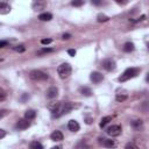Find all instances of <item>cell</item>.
Instances as JSON below:
<instances>
[{
    "instance_id": "obj_1",
    "label": "cell",
    "mask_w": 149,
    "mask_h": 149,
    "mask_svg": "<svg viewBox=\"0 0 149 149\" xmlns=\"http://www.w3.org/2000/svg\"><path fill=\"white\" fill-rule=\"evenodd\" d=\"M139 73H140V69L139 68H129L120 77H119V82H126V80H128L131 78L136 77Z\"/></svg>"
},
{
    "instance_id": "obj_2",
    "label": "cell",
    "mask_w": 149,
    "mask_h": 149,
    "mask_svg": "<svg viewBox=\"0 0 149 149\" xmlns=\"http://www.w3.org/2000/svg\"><path fill=\"white\" fill-rule=\"evenodd\" d=\"M29 77H31L32 80H35V82H44V80H48L49 78V76L41 70H32L29 72Z\"/></svg>"
},
{
    "instance_id": "obj_3",
    "label": "cell",
    "mask_w": 149,
    "mask_h": 149,
    "mask_svg": "<svg viewBox=\"0 0 149 149\" xmlns=\"http://www.w3.org/2000/svg\"><path fill=\"white\" fill-rule=\"evenodd\" d=\"M71 71H72V69H71V65L69 63H63L57 68V73L59 75V77L62 79L68 78L71 75Z\"/></svg>"
},
{
    "instance_id": "obj_4",
    "label": "cell",
    "mask_w": 149,
    "mask_h": 149,
    "mask_svg": "<svg viewBox=\"0 0 149 149\" xmlns=\"http://www.w3.org/2000/svg\"><path fill=\"white\" fill-rule=\"evenodd\" d=\"M73 108H75V105H73L72 103H64V104L61 105V107H59L58 112H57L55 115H52V118H59V116L63 115V114L69 113V112L72 111Z\"/></svg>"
},
{
    "instance_id": "obj_5",
    "label": "cell",
    "mask_w": 149,
    "mask_h": 149,
    "mask_svg": "<svg viewBox=\"0 0 149 149\" xmlns=\"http://www.w3.org/2000/svg\"><path fill=\"white\" fill-rule=\"evenodd\" d=\"M121 132H122V128H121V126H119V125H112V126L108 127L107 131H106V133H107L110 136H112V137L119 136V135L121 134Z\"/></svg>"
},
{
    "instance_id": "obj_6",
    "label": "cell",
    "mask_w": 149,
    "mask_h": 149,
    "mask_svg": "<svg viewBox=\"0 0 149 149\" xmlns=\"http://www.w3.org/2000/svg\"><path fill=\"white\" fill-rule=\"evenodd\" d=\"M101 67L106 71H114L115 68H116V64H115V62L113 61V59L107 58V59H104V61L101 62Z\"/></svg>"
},
{
    "instance_id": "obj_7",
    "label": "cell",
    "mask_w": 149,
    "mask_h": 149,
    "mask_svg": "<svg viewBox=\"0 0 149 149\" xmlns=\"http://www.w3.org/2000/svg\"><path fill=\"white\" fill-rule=\"evenodd\" d=\"M90 79H91L92 83L99 84L100 82L104 80V76H103V73H100V72H98V71H93V72L90 75Z\"/></svg>"
},
{
    "instance_id": "obj_8",
    "label": "cell",
    "mask_w": 149,
    "mask_h": 149,
    "mask_svg": "<svg viewBox=\"0 0 149 149\" xmlns=\"http://www.w3.org/2000/svg\"><path fill=\"white\" fill-rule=\"evenodd\" d=\"M99 143L106 148H114L116 146L114 140H110V139H99Z\"/></svg>"
},
{
    "instance_id": "obj_9",
    "label": "cell",
    "mask_w": 149,
    "mask_h": 149,
    "mask_svg": "<svg viewBox=\"0 0 149 149\" xmlns=\"http://www.w3.org/2000/svg\"><path fill=\"white\" fill-rule=\"evenodd\" d=\"M31 126V122L27 119H20V120L16 122V128L18 129H26Z\"/></svg>"
},
{
    "instance_id": "obj_10",
    "label": "cell",
    "mask_w": 149,
    "mask_h": 149,
    "mask_svg": "<svg viewBox=\"0 0 149 149\" xmlns=\"http://www.w3.org/2000/svg\"><path fill=\"white\" fill-rule=\"evenodd\" d=\"M57 95H58V88L55 87V86H51V87H49L48 90H47V97H48L49 99L56 98Z\"/></svg>"
},
{
    "instance_id": "obj_11",
    "label": "cell",
    "mask_w": 149,
    "mask_h": 149,
    "mask_svg": "<svg viewBox=\"0 0 149 149\" xmlns=\"http://www.w3.org/2000/svg\"><path fill=\"white\" fill-rule=\"evenodd\" d=\"M68 128H69V131H71V132H73V133H76V132H78V131H79L80 126H79V124H78L76 120H70V121L68 122Z\"/></svg>"
},
{
    "instance_id": "obj_12",
    "label": "cell",
    "mask_w": 149,
    "mask_h": 149,
    "mask_svg": "<svg viewBox=\"0 0 149 149\" xmlns=\"http://www.w3.org/2000/svg\"><path fill=\"white\" fill-rule=\"evenodd\" d=\"M50 137H51L52 141H62L63 140V134L59 132V131H55V132L51 133Z\"/></svg>"
},
{
    "instance_id": "obj_13",
    "label": "cell",
    "mask_w": 149,
    "mask_h": 149,
    "mask_svg": "<svg viewBox=\"0 0 149 149\" xmlns=\"http://www.w3.org/2000/svg\"><path fill=\"white\" fill-rule=\"evenodd\" d=\"M79 92H80L83 96H85V97H90V96L92 95L91 88L87 87V86H82V87H79Z\"/></svg>"
},
{
    "instance_id": "obj_14",
    "label": "cell",
    "mask_w": 149,
    "mask_h": 149,
    "mask_svg": "<svg viewBox=\"0 0 149 149\" xmlns=\"http://www.w3.org/2000/svg\"><path fill=\"white\" fill-rule=\"evenodd\" d=\"M36 118V112L34 110H28L26 111L24 113V119H27V120H33V119Z\"/></svg>"
},
{
    "instance_id": "obj_15",
    "label": "cell",
    "mask_w": 149,
    "mask_h": 149,
    "mask_svg": "<svg viewBox=\"0 0 149 149\" xmlns=\"http://www.w3.org/2000/svg\"><path fill=\"white\" fill-rule=\"evenodd\" d=\"M11 11V6L6 3H0V13L1 14H7Z\"/></svg>"
},
{
    "instance_id": "obj_16",
    "label": "cell",
    "mask_w": 149,
    "mask_h": 149,
    "mask_svg": "<svg viewBox=\"0 0 149 149\" xmlns=\"http://www.w3.org/2000/svg\"><path fill=\"white\" fill-rule=\"evenodd\" d=\"M44 7H46V3H43V1H35L33 4V8L36 10V11H41Z\"/></svg>"
},
{
    "instance_id": "obj_17",
    "label": "cell",
    "mask_w": 149,
    "mask_h": 149,
    "mask_svg": "<svg viewBox=\"0 0 149 149\" xmlns=\"http://www.w3.org/2000/svg\"><path fill=\"white\" fill-rule=\"evenodd\" d=\"M111 120H112V116H110V115H108V116H104V118L101 119V120H100V124H99L100 128H104V127H105V126H106Z\"/></svg>"
},
{
    "instance_id": "obj_18",
    "label": "cell",
    "mask_w": 149,
    "mask_h": 149,
    "mask_svg": "<svg viewBox=\"0 0 149 149\" xmlns=\"http://www.w3.org/2000/svg\"><path fill=\"white\" fill-rule=\"evenodd\" d=\"M39 19L41 21H50L52 19V15L50 13H42V14L39 15Z\"/></svg>"
},
{
    "instance_id": "obj_19",
    "label": "cell",
    "mask_w": 149,
    "mask_h": 149,
    "mask_svg": "<svg viewBox=\"0 0 149 149\" xmlns=\"http://www.w3.org/2000/svg\"><path fill=\"white\" fill-rule=\"evenodd\" d=\"M29 149H44V148L40 142L33 141V142H31V144H29Z\"/></svg>"
},
{
    "instance_id": "obj_20",
    "label": "cell",
    "mask_w": 149,
    "mask_h": 149,
    "mask_svg": "<svg viewBox=\"0 0 149 149\" xmlns=\"http://www.w3.org/2000/svg\"><path fill=\"white\" fill-rule=\"evenodd\" d=\"M133 50H134V44H133L132 42H126V43L124 44V51L131 52V51H133Z\"/></svg>"
},
{
    "instance_id": "obj_21",
    "label": "cell",
    "mask_w": 149,
    "mask_h": 149,
    "mask_svg": "<svg viewBox=\"0 0 149 149\" xmlns=\"http://www.w3.org/2000/svg\"><path fill=\"white\" fill-rule=\"evenodd\" d=\"M97 20H98V22H106V21H108V20H110V18H108V16H106V15H104V14H99Z\"/></svg>"
},
{
    "instance_id": "obj_22",
    "label": "cell",
    "mask_w": 149,
    "mask_h": 149,
    "mask_svg": "<svg viewBox=\"0 0 149 149\" xmlns=\"http://www.w3.org/2000/svg\"><path fill=\"white\" fill-rule=\"evenodd\" d=\"M132 126H133L135 129H139V128L142 126V121H141V120H134V121H132Z\"/></svg>"
},
{
    "instance_id": "obj_23",
    "label": "cell",
    "mask_w": 149,
    "mask_h": 149,
    "mask_svg": "<svg viewBox=\"0 0 149 149\" xmlns=\"http://www.w3.org/2000/svg\"><path fill=\"white\" fill-rule=\"evenodd\" d=\"M125 149H140L135 143H133V142H128L126 146H125Z\"/></svg>"
},
{
    "instance_id": "obj_24",
    "label": "cell",
    "mask_w": 149,
    "mask_h": 149,
    "mask_svg": "<svg viewBox=\"0 0 149 149\" xmlns=\"http://www.w3.org/2000/svg\"><path fill=\"white\" fill-rule=\"evenodd\" d=\"M115 99H116L118 103H121V101H124V100L127 99V96H126V95H116Z\"/></svg>"
},
{
    "instance_id": "obj_25",
    "label": "cell",
    "mask_w": 149,
    "mask_h": 149,
    "mask_svg": "<svg viewBox=\"0 0 149 149\" xmlns=\"http://www.w3.org/2000/svg\"><path fill=\"white\" fill-rule=\"evenodd\" d=\"M6 98H7V93L5 92V90L0 88V101H4Z\"/></svg>"
},
{
    "instance_id": "obj_26",
    "label": "cell",
    "mask_w": 149,
    "mask_h": 149,
    "mask_svg": "<svg viewBox=\"0 0 149 149\" xmlns=\"http://www.w3.org/2000/svg\"><path fill=\"white\" fill-rule=\"evenodd\" d=\"M51 51H52V49H50V48H43V49L39 50V51H37V54H39V55H43V54H47V52H51Z\"/></svg>"
},
{
    "instance_id": "obj_27",
    "label": "cell",
    "mask_w": 149,
    "mask_h": 149,
    "mask_svg": "<svg viewBox=\"0 0 149 149\" xmlns=\"http://www.w3.org/2000/svg\"><path fill=\"white\" fill-rule=\"evenodd\" d=\"M8 111L7 110H0V119H3V118H5L6 115H8Z\"/></svg>"
},
{
    "instance_id": "obj_28",
    "label": "cell",
    "mask_w": 149,
    "mask_h": 149,
    "mask_svg": "<svg viewBox=\"0 0 149 149\" xmlns=\"http://www.w3.org/2000/svg\"><path fill=\"white\" fill-rule=\"evenodd\" d=\"M14 50L18 51V52H23L26 50V48H24V46H18V47L14 48Z\"/></svg>"
},
{
    "instance_id": "obj_29",
    "label": "cell",
    "mask_w": 149,
    "mask_h": 149,
    "mask_svg": "<svg viewBox=\"0 0 149 149\" xmlns=\"http://www.w3.org/2000/svg\"><path fill=\"white\" fill-rule=\"evenodd\" d=\"M71 5L72 6H82V5H84V1H78V0H73V1L71 3Z\"/></svg>"
},
{
    "instance_id": "obj_30",
    "label": "cell",
    "mask_w": 149,
    "mask_h": 149,
    "mask_svg": "<svg viewBox=\"0 0 149 149\" xmlns=\"http://www.w3.org/2000/svg\"><path fill=\"white\" fill-rule=\"evenodd\" d=\"M51 42H52L51 39H43V40H41V43H42V44H49V43H51Z\"/></svg>"
},
{
    "instance_id": "obj_31",
    "label": "cell",
    "mask_w": 149,
    "mask_h": 149,
    "mask_svg": "<svg viewBox=\"0 0 149 149\" xmlns=\"http://www.w3.org/2000/svg\"><path fill=\"white\" fill-rule=\"evenodd\" d=\"M5 136H6V132H5L4 129L0 128V139H3V137H5Z\"/></svg>"
},
{
    "instance_id": "obj_32",
    "label": "cell",
    "mask_w": 149,
    "mask_h": 149,
    "mask_svg": "<svg viewBox=\"0 0 149 149\" xmlns=\"http://www.w3.org/2000/svg\"><path fill=\"white\" fill-rule=\"evenodd\" d=\"M68 54H69L70 56H75V55H76V50H75V49H69V50H68Z\"/></svg>"
},
{
    "instance_id": "obj_33",
    "label": "cell",
    "mask_w": 149,
    "mask_h": 149,
    "mask_svg": "<svg viewBox=\"0 0 149 149\" xmlns=\"http://www.w3.org/2000/svg\"><path fill=\"white\" fill-rule=\"evenodd\" d=\"M27 99H29V96H28L27 93H26V95H23V96L21 97V101H22V103H24Z\"/></svg>"
},
{
    "instance_id": "obj_34",
    "label": "cell",
    "mask_w": 149,
    "mask_h": 149,
    "mask_svg": "<svg viewBox=\"0 0 149 149\" xmlns=\"http://www.w3.org/2000/svg\"><path fill=\"white\" fill-rule=\"evenodd\" d=\"M7 44H8L7 41H0V48H4V47H6Z\"/></svg>"
},
{
    "instance_id": "obj_35",
    "label": "cell",
    "mask_w": 149,
    "mask_h": 149,
    "mask_svg": "<svg viewBox=\"0 0 149 149\" xmlns=\"http://www.w3.org/2000/svg\"><path fill=\"white\" fill-rule=\"evenodd\" d=\"M62 39L63 40H69V39H71V35L70 34H63L62 35Z\"/></svg>"
},
{
    "instance_id": "obj_36",
    "label": "cell",
    "mask_w": 149,
    "mask_h": 149,
    "mask_svg": "<svg viewBox=\"0 0 149 149\" xmlns=\"http://www.w3.org/2000/svg\"><path fill=\"white\" fill-rule=\"evenodd\" d=\"M51 149H62V147L61 146H56V147H52Z\"/></svg>"
},
{
    "instance_id": "obj_37",
    "label": "cell",
    "mask_w": 149,
    "mask_h": 149,
    "mask_svg": "<svg viewBox=\"0 0 149 149\" xmlns=\"http://www.w3.org/2000/svg\"><path fill=\"white\" fill-rule=\"evenodd\" d=\"M92 4H95V5H100L101 3H100V1H92Z\"/></svg>"
}]
</instances>
